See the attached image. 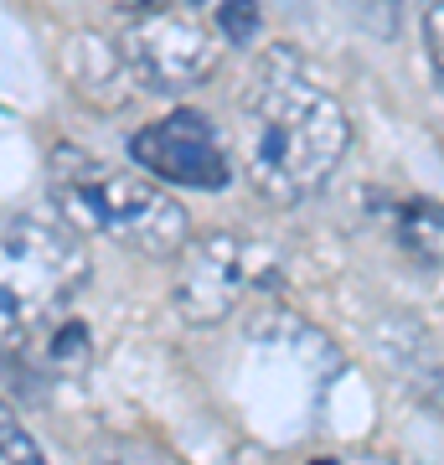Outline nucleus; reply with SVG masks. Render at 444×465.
<instances>
[{"instance_id": "9b49d317", "label": "nucleus", "mask_w": 444, "mask_h": 465, "mask_svg": "<svg viewBox=\"0 0 444 465\" xmlns=\"http://www.w3.org/2000/svg\"><path fill=\"white\" fill-rule=\"evenodd\" d=\"M346 11H351V16H362L367 26L382 32V36L398 32V0H346Z\"/></svg>"}, {"instance_id": "423d86ee", "label": "nucleus", "mask_w": 444, "mask_h": 465, "mask_svg": "<svg viewBox=\"0 0 444 465\" xmlns=\"http://www.w3.org/2000/svg\"><path fill=\"white\" fill-rule=\"evenodd\" d=\"M130 161L150 171L155 182L192 186V192H222L232 182L228 150L217 140L212 119H202L197 109H176V114L145 124L130 140Z\"/></svg>"}, {"instance_id": "39448f33", "label": "nucleus", "mask_w": 444, "mask_h": 465, "mask_svg": "<svg viewBox=\"0 0 444 465\" xmlns=\"http://www.w3.org/2000/svg\"><path fill=\"white\" fill-rule=\"evenodd\" d=\"M119 52L155 88H192L202 78H212V67H217V36L202 21V5L124 11Z\"/></svg>"}, {"instance_id": "f03ea898", "label": "nucleus", "mask_w": 444, "mask_h": 465, "mask_svg": "<svg viewBox=\"0 0 444 465\" xmlns=\"http://www.w3.org/2000/svg\"><path fill=\"white\" fill-rule=\"evenodd\" d=\"M52 202L67 223L94 228L145 259H176L192 238L186 207L140 171H119L88 150H52Z\"/></svg>"}, {"instance_id": "6e6552de", "label": "nucleus", "mask_w": 444, "mask_h": 465, "mask_svg": "<svg viewBox=\"0 0 444 465\" xmlns=\"http://www.w3.org/2000/svg\"><path fill=\"white\" fill-rule=\"evenodd\" d=\"M217 32L228 36L232 47H248L259 32V0H217Z\"/></svg>"}, {"instance_id": "7ed1b4c3", "label": "nucleus", "mask_w": 444, "mask_h": 465, "mask_svg": "<svg viewBox=\"0 0 444 465\" xmlns=\"http://www.w3.org/2000/svg\"><path fill=\"white\" fill-rule=\"evenodd\" d=\"M78 223L57 213L0 217V341H26L88 284Z\"/></svg>"}, {"instance_id": "0eeeda50", "label": "nucleus", "mask_w": 444, "mask_h": 465, "mask_svg": "<svg viewBox=\"0 0 444 465\" xmlns=\"http://www.w3.org/2000/svg\"><path fill=\"white\" fill-rule=\"evenodd\" d=\"M398 243L403 253H413L419 264L444 269V207L439 202H409L398 213Z\"/></svg>"}, {"instance_id": "20e7f679", "label": "nucleus", "mask_w": 444, "mask_h": 465, "mask_svg": "<svg viewBox=\"0 0 444 465\" xmlns=\"http://www.w3.org/2000/svg\"><path fill=\"white\" fill-rule=\"evenodd\" d=\"M263 280H274V253L243 232H212L197 243L186 238L176 269V311L192 326H212Z\"/></svg>"}, {"instance_id": "f257e3e1", "label": "nucleus", "mask_w": 444, "mask_h": 465, "mask_svg": "<svg viewBox=\"0 0 444 465\" xmlns=\"http://www.w3.org/2000/svg\"><path fill=\"white\" fill-rule=\"evenodd\" d=\"M243 166L269 202H305L331 182L351 145V119L290 47L263 52L238 99Z\"/></svg>"}, {"instance_id": "1a4fd4ad", "label": "nucleus", "mask_w": 444, "mask_h": 465, "mask_svg": "<svg viewBox=\"0 0 444 465\" xmlns=\"http://www.w3.org/2000/svg\"><path fill=\"white\" fill-rule=\"evenodd\" d=\"M0 460H21V465H32L42 460V445H36L32 434L21 430V419L0 403Z\"/></svg>"}, {"instance_id": "9d476101", "label": "nucleus", "mask_w": 444, "mask_h": 465, "mask_svg": "<svg viewBox=\"0 0 444 465\" xmlns=\"http://www.w3.org/2000/svg\"><path fill=\"white\" fill-rule=\"evenodd\" d=\"M424 47L434 63V78L444 88V0H424Z\"/></svg>"}]
</instances>
